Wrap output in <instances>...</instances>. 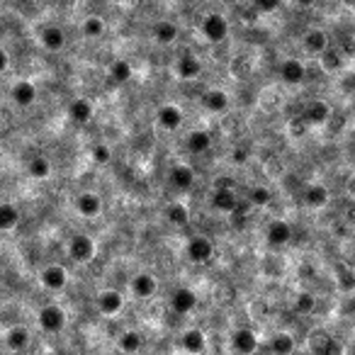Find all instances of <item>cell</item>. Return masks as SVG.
I'll return each instance as SVG.
<instances>
[{"label":"cell","instance_id":"6da1fadb","mask_svg":"<svg viewBox=\"0 0 355 355\" xmlns=\"http://www.w3.org/2000/svg\"><path fill=\"white\" fill-rule=\"evenodd\" d=\"M37 324H39L41 331H47V334H59L66 326V314H63V309L57 307V304H47V307L39 309Z\"/></svg>","mask_w":355,"mask_h":355},{"label":"cell","instance_id":"7a4b0ae2","mask_svg":"<svg viewBox=\"0 0 355 355\" xmlns=\"http://www.w3.org/2000/svg\"><path fill=\"white\" fill-rule=\"evenodd\" d=\"M202 34L207 41H224L229 37V22L219 12H212L202 20Z\"/></svg>","mask_w":355,"mask_h":355},{"label":"cell","instance_id":"3957f363","mask_svg":"<svg viewBox=\"0 0 355 355\" xmlns=\"http://www.w3.org/2000/svg\"><path fill=\"white\" fill-rule=\"evenodd\" d=\"M68 256L76 263H88L93 261L95 256V241L85 234H76V236L68 241Z\"/></svg>","mask_w":355,"mask_h":355},{"label":"cell","instance_id":"277c9868","mask_svg":"<svg viewBox=\"0 0 355 355\" xmlns=\"http://www.w3.org/2000/svg\"><path fill=\"white\" fill-rule=\"evenodd\" d=\"M185 256L190 258L192 263H207L214 256V243L207 236H192L185 246Z\"/></svg>","mask_w":355,"mask_h":355},{"label":"cell","instance_id":"5b68a950","mask_svg":"<svg viewBox=\"0 0 355 355\" xmlns=\"http://www.w3.org/2000/svg\"><path fill=\"white\" fill-rule=\"evenodd\" d=\"M39 280L49 292H59V290L66 287L68 273H66V268H61V265H47V268L39 273Z\"/></svg>","mask_w":355,"mask_h":355},{"label":"cell","instance_id":"8992f818","mask_svg":"<svg viewBox=\"0 0 355 355\" xmlns=\"http://www.w3.org/2000/svg\"><path fill=\"white\" fill-rule=\"evenodd\" d=\"M10 100L17 108H30L37 100V85L32 81H17L10 88Z\"/></svg>","mask_w":355,"mask_h":355},{"label":"cell","instance_id":"52a82bcc","mask_svg":"<svg viewBox=\"0 0 355 355\" xmlns=\"http://www.w3.org/2000/svg\"><path fill=\"white\" fill-rule=\"evenodd\" d=\"M197 307V294L190 287H178L170 297V309L175 314H190L192 309Z\"/></svg>","mask_w":355,"mask_h":355},{"label":"cell","instance_id":"ba28073f","mask_svg":"<svg viewBox=\"0 0 355 355\" xmlns=\"http://www.w3.org/2000/svg\"><path fill=\"white\" fill-rule=\"evenodd\" d=\"M170 185H173L175 190L187 192L192 185H195V170H192L187 163L173 165V170H170Z\"/></svg>","mask_w":355,"mask_h":355},{"label":"cell","instance_id":"9c48e42d","mask_svg":"<svg viewBox=\"0 0 355 355\" xmlns=\"http://www.w3.org/2000/svg\"><path fill=\"white\" fill-rule=\"evenodd\" d=\"M41 47L49 49V52H61L66 47V32L57 25H47L44 30L39 32Z\"/></svg>","mask_w":355,"mask_h":355},{"label":"cell","instance_id":"30bf717a","mask_svg":"<svg viewBox=\"0 0 355 355\" xmlns=\"http://www.w3.org/2000/svg\"><path fill=\"white\" fill-rule=\"evenodd\" d=\"M129 287H132V294L139 299H149L156 294V290H159V283H156L154 275L149 273H139L132 278V283H129Z\"/></svg>","mask_w":355,"mask_h":355},{"label":"cell","instance_id":"8fae6325","mask_svg":"<svg viewBox=\"0 0 355 355\" xmlns=\"http://www.w3.org/2000/svg\"><path fill=\"white\" fill-rule=\"evenodd\" d=\"M156 119H159L161 129L175 132V129H181L183 124V112L181 108H175V105H161L159 112H156Z\"/></svg>","mask_w":355,"mask_h":355},{"label":"cell","instance_id":"7c38bea8","mask_svg":"<svg viewBox=\"0 0 355 355\" xmlns=\"http://www.w3.org/2000/svg\"><path fill=\"white\" fill-rule=\"evenodd\" d=\"M122 307H124V299H122V292H117V290H105V292L98 297L100 314L114 316L122 312Z\"/></svg>","mask_w":355,"mask_h":355},{"label":"cell","instance_id":"4fadbf2b","mask_svg":"<svg viewBox=\"0 0 355 355\" xmlns=\"http://www.w3.org/2000/svg\"><path fill=\"white\" fill-rule=\"evenodd\" d=\"M232 345L236 353L251 355V353H256V348H258V336L253 334L251 329H239L236 334L232 336Z\"/></svg>","mask_w":355,"mask_h":355},{"label":"cell","instance_id":"5bb4252c","mask_svg":"<svg viewBox=\"0 0 355 355\" xmlns=\"http://www.w3.org/2000/svg\"><path fill=\"white\" fill-rule=\"evenodd\" d=\"M202 105H205V110H210L212 114L227 112L229 95L224 93V90H219V88H212V90H207V93L202 95Z\"/></svg>","mask_w":355,"mask_h":355},{"label":"cell","instance_id":"9a60e30c","mask_svg":"<svg viewBox=\"0 0 355 355\" xmlns=\"http://www.w3.org/2000/svg\"><path fill=\"white\" fill-rule=\"evenodd\" d=\"M76 210L81 212L83 216H88V219H93V216H98L100 210H103V200H100L95 192H81V195L76 197Z\"/></svg>","mask_w":355,"mask_h":355},{"label":"cell","instance_id":"2e32d148","mask_svg":"<svg viewBox=\"0 0 355 355\" xmlns=\"http://www.w3.org/2000/svg\"><path fill=\"white\" fill-rule=\"evenodd\" d=\"M304 76H307V68H304V63L297 61V59H287V61H283V66H280V78H283L287 85L302 83Z\"/></svg>","mask_w":355,"mask_h":355},{"label":"cell","instance_id":"e0dca14e","mask_svg":"<svg viewBox=\"0 0 355 355\" xmlns=\"http://www.w3.org/2000/svg\"><path fill=\"white\" fill-rule=\"evenodd\" d=\"M265 236H268V243H273V246H285L294 234H292V227H290L287 221L275 219V221H270L268 234H265Z\"/></svg>","mask_w":355,"mask_h":355},{"label":"cell","instance_id":"ac0fdd59","mask_svg":"<svg viewBox=\"0 0 355 355\" xmlns=\"http://www.w3.org/2000/svg\"><path fill=\"white\" fill-rule=\"evenodd\" d=\"M329 37H326L324 30H309L307 34H304V49H307L309 54H314V57H321V54L329 49Z\"/></svg>","mask_w":355,"mask_h":355},{"label":"cell","instance_id":"d6986e66","mask_svg":"<svg viewBox=\"0 0 355 355\" xmlns=\"http://www.w3.org/2000/svg\"><path fill=\"white\" fill-rule=\"evenodd\" d=\"M181 348L185 350V353H190V355H200V353H205V348H207L205 334H202L200 329H190V331H185V334L181 336Z\"/></svg>","mask_w":355,"mask_h":355},{"label":"cell","instance_id":"ffe728a7","mask_svg":"<svg viewBox=\"0 0 355 355\" xmlns=\"http://www.w3.org/2000/svg\"><path fill=\"white\" fill-rule=\"evenodd\" d=\"M68 119L76 124L90 122V119H93V105H90V100H85V98L73 100V103L68 105Z\"/></svg>","mask_w":355,"mask_h":355},{"label":"cell","instance_id":"44dd1931","mask_svg":"<svg viewBox=\"0 0 355 355\" xmlns=\"http://www.w3.org/2000/svg\"><path fill=\"white\" fill-rule=\"evenodd\" d=\"M6 345L12 350V353L27 350V345H30V331H27L25 326H12V329L6 334Z\"/></svg>","mask_w":355,"mask_h":355},{"label":"cell","instance_id":"7402d4cb","mask_svg":"<svg viewBox=\"0 0 355 355\" xmlns=\"http://www.w3.org/2000/svg\"><path fill=\"white\" fill-rule=\"evenodd\" d=\"M22 214L12 202H0V232H12L20 224Z\"/></svg>","mask_w":355,"mask_h":355},{"label":"cell","instance_id":"603a6c76","mask_svg":"<svg viewBox=\"0 0 355 355\" xmlns=\"http://www.w3.org/2000/svg\"><path fill=\"white\" fill-rule=\"evenodd\" d=\"M185 146H187V151H190V154H195V156L207 154V151H210V146H212L210 132H205V129H195V132H192V134L185 139Z\"/></svg>","mask_w":355,"mask_h":355},{"label":"cell","instance_id":"cb8c5ba5","mask_svg":"<svg viewBox=\"0 0 355 355\" xmlns=\"http://www.w3.org/2000/svg\"><path fill=\"white\" fill-rule=\"evenodd\" d=\"M212 205H214L219 212H236L239 197H236V192L229 190V187H219V190L214 192V197H212Z\"/></svg>","mask_w":355,"mask_h":355},{"label":"cell","instance_id":"d4e9b609","mask_svg":"<svg viewBox=\"0 0 355 355\" xmlns=\"http://www.w3.org/2000/svg\"><path fill=\"white\" fill-rule=\"evenodd\" d=\"M175 71H178V76H181L183 81H192V78L200 76L202 63H200V59H197V57H192V54H185V57H181V61H178Z\"/></svg>","mask_w":355,"mask_h":355},{"label":"cell","instance_id":"484cf974","mask_svg":"<svg viewBox=\"0 0 355 355\" xmlns=\"http://www.w3.org/2000/svg\"><path fill=\"white\" fill-rule=\"evenodd\" d=\"M141 345H144V336L139 334V331H124L122 336H119V350L127 355H134L141 350Z\"/></svg>","mask_w":355,"mask_h":355},{"label":"cell","instance_id":"4316f807","mask_svg":"<svg viewBox=\"0 0 355 355\" xmlns=\"http://www.w3.org/2000/svg\"><path fill=\"white\" fill-rule=\"evenodd\" d=\"M27 173H30L32 178H37V181H44V178H49V173H52V163H49L47 156H32V159L27 161Z\"/></svg>","mask_w":355,"mask_h":355},{"label":"cell","instance_id":"83f0119b","mask_svg":"<svg viewBox=\"0 0 355 355\" xmlns=\"http://www.w3.org/2000/svg\"><path fill=\"white\" fill-rule=\"evenodd\" d=\"M331 110L326 103H321V100H314V103L309 105L307 112H304V119H307L309 124H324L326 119H329Z\"/></svg>","mask_w":355,"mask_h":355},{"label":"cell","instance_id":"f1b7e54d","mask_svg":"<svg viewBox=\"0 0 355 355\" xmlns=\"http://www.w3.org/2000/svg\"><path fill=\"white\" fill-rule=\"evenodd\" d=\"M81 32H83V37H85V39H100V37L105 34L103 17H98V15L85 17V20H83V25H81Z\"/></svg>","mask_w":355,"mask_h":355},{"label":"cell","instance_id":"f546056e","mask_svg":"<svg viewBox=\"0 0 355 355\" xmlns=\"http://www.w3.org/2000/svg\"><path fill=\"white\" fill-rule=\"evenodd\" d=\"M165 219H168L170 224H175V227H185L187 221H190V212H187V207L181 205V202H173V205L165 207Z\"/></svg>","mask_w":355,"mask_h":355},{"label":"cell","instance_id":"4dcf8cb0","mask_svg":"<svg viewBox=\"0 0 355 355\" xmlns=\"http://www.w3.org/2000/svg\"><path fill=\"white\" fill-rule=\"evenodd\" d=\"M304 202H307L309 207H324L326 202H329V190H326L324 185H309L307 190H304Z\"/></svg>","mask_w":355,"mask_h":355},{"label":"cell","instance_id":"1f68e13d","mask_svg":"<svg viewBox=\"0 0 355 355\" xmlns=\"http://www.w3.org/2000/svg\"><path fill=\"white\" fill-rule=\"evenodd\" d=\"M178 34H181V30H178V25H173V22H159L154 30L156 41H161V44H173V41L178 39Z\"/></svg>","mask_w":355,"mask_h":355},{"label":"cell","instance_id":"d6a6232c","mask_svg":"<svg viewBox=\"0 0 355 355\" xmlns=\"http://www.w3.org/2000/svg\"><path fill=\"white\" fill-rule=\"evenodd\" d=\"M132 76H134V68H132V63L124 61V59H117V61H112V66H110V78L117 83H127L132 81Z\"/></svg>","mask_w":355,"mask_h":355},{"label":"cell","instance_id":"836d02e7","mask_svg":"<svg viewBox=\"0 0 355 355\" xmlns=\"http://www.w3.org/2000/svg\"><path fill=\"white\" fill-rule=\"evenodd\" d=\"M270 350L275 355H292L294 353V338L290 334H275L270 341Z\"/></svg>","mask_w":355,"mask_h":355},{"label":"cell","instance_id":"e575fe53","mask_svg":"<svg viewBox=\"0 0 355 355\" xmlns=\"http://www.w3.org/2000/svg\"><path fill=\"white\" fill-rule=\"evenodd\" d=\"M316 307V299L312 297V294L302 292L297 294V299H294V309H297V314H312V309Z\"/></svg>","mask_w":355,"mask_h":355},{"label":"cell","instance_id":"d590c367","mask_svg":"<svg viewBox=\"0 0 355 355\" xmlns=\"http://www.w3.org/2000/svg\"><path fill=\"white\" fill-rule=\"evenodd\" d=\"M270 200H273V192L268 190V187H253L251 190V202L258 207H265L270 205Z\"/></svg>","mask_w":355,"mask_h":355},{"label":"cell","instance_id":"8d00e7d4","mask_svg":"<svg viewBox=\"0 0 355 355\" xmlns=\"http://www.w3.org/2000/svg\"><path fill=\"white\" fill-rule=\"evenodd\" d=\"M112 159V151H110L108 144H95L93 146V161L95 163H108Z\"/></svg>","mask_w":355,"mask_h":355},{"label":"cell","instance_id":"74e56055","mask_svg":"<svg viewBox=\"0 0 355 355\" xmlns=\"http://www.w3.org/2000/svg\"><path fill=\"white\" fill-rule=\"evenodd\" d=\"M321 59H324V66L326 68H338L341 66V54L334 52V49H326L324 54H321Z\"/></svg>","mask_w":355,"mask_h":355},{"label":"cell","instance_id":"f35d334b","mask_svg":"<svg viewBox=\"0 0 355 355\" xmlns=\"http://www.w3.org/2000/svg\"><path fill=\"white\" fill-rule=\"evenodd\" d=\"M253 3H256V8L261 12H273L280 6V0H253Z\"/></svg>","mask_w":355,"mask_h":355},{"label":"cell","instance_id":"ab89813d","mask_svg":"<svg viewBox=\"0 0 355 355\" xmlns=\"http://www.w3.org/2000/svg\"><path fill=\"white\" fill-rule=\"evenodd\" d=\"M8 66H10V57H8L6 49H0V73H6Z\"/></svg>","mask_w":355,"mask_h":355},{"label":"cell","instance_id":"60d3db41","mask_svg":"<svg viewBox=\"0 0 355 355\" xmlns=\"http://www.w3.org/2000/svg\"><path fill=\"white\" fill-rule=\"evenodd\" d=\"M294 3H297V6H302V8H309V6H314L316 0H294Z\"/></svg>","mask_w":355,"mask_h":355},{"label":"cell","instance_id":"b9f144b4","mask_svg":"<svg viewBox=\"0 0 355 355\" xmlns=\"http://www.w3.org/2000/svg\"><path fill=\"white\" fill-rule=\"evenodd\" d=\"M234 161H239V163H243V161H246V154H243V151H236V154H234Z\"/></svg>","mask_w":355,"mask_h":355},{"label":"cell","instance_id":"7bdbcfd3","mask_svg":"<svg viewBox=\"0 0 355 355\" xmlns=\"http://www.w3.org/2000/svg\"><path fill=\"white\" fill-rule=\"evenodd\" d=\"M343 3H345V6H353V0H343Z\"/></svg>","mask_w":355,"mask_h":355},{"label":"cell","instance_id":"ee69618b","mask_svg":"<svg viewBox=\"0 0 355 355\" xmlns=\"http://www.w3.org/2000/svg\"><path fill=\"white\" fill-rule=\"evenodd\" d=\"M0 251H3V248H0Z\"/></svg>","mask_w":355,"mask_h":355}]
</instances>
